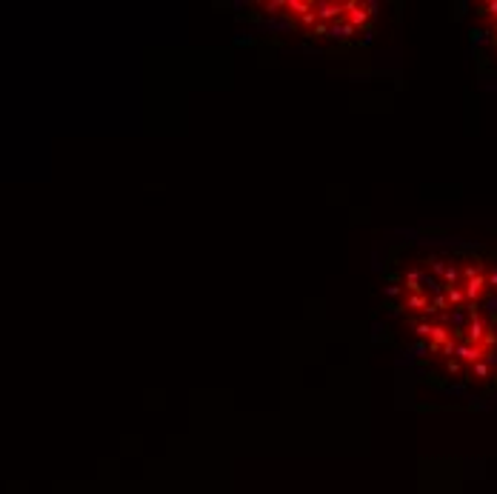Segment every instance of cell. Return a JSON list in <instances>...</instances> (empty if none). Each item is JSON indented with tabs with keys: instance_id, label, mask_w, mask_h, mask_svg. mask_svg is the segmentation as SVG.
<instances>
[{
	"instance_id": "cell-3",
	"label": "cell",
	"mask_w": 497,
	"mask_h": 494,
	"mask_svg": "<svg viewBox=\"0 0 497 494\" xmlns=\"http://www.w3.org/2000/svg\"><path fill=\"white\" fill-rule=\"evenodd\" d=\"M426 306H428L426 294H409V300H406V309H426Z\"/></svg>"
},
{
	"instance_id": "cell-6",
	"label": "cell",
	"mask_w": 497,
	"mask_h": 494,
	"mask_svg": "<svg viewBox=\"0 0 497 494\" xmlns=\"http://www.w3.org/2000/svg\"><path fill=\"white\" fill-rule=\"evenodd\" d=\"M297 23H303V26H312V29H314V26L320 23V20H317V12L312 9V12H306V14H303V17L297 20Z\"/></svg>"
},
{
	"instance_id": "cell-4",
	"label": "cell",
	"mask_w": 497,
	"mask_h": 494,
	"mask_svg": "<svg viewBox=\"0 0 497 494\" xmlns=\"http://www.w3.org/2000/svg\"><path fill=\"white\" fill-rule=\"evenodd\" d=\"M255 43H257V37L252 32H237L234 35V46H255Z\"/></svg>"
},
{
	"instance_id": "cell-7",
	"label": "cell",
	"mask_w": 497,
	"mask_h": 494,
	"mask_svg": "<svg viewBox=\"0 0 497 494\" xmlns=\"http://www.w3.org/2000/svg\"><path fill=\"white\" fill-rule=\"evenodd\" d=\"M383 291H386V297H397V294L403 291V286H386Z\"/></svg>"
},
{
	"instance_id": "cell-1",
	"label": "cell",
	"mask_w": 497,
	"mask_h": 494,
	"mask_svg": "<svg viewBox=\"0 0 497 494\" xmlns=\"http://www.w3.org/2000/svg\"><path fill=\"white\" fill-rule=\"evenodd\" d=\"M346 6V23L349 26H363L366 29V23H369V12H366V6L363 3H355V0H349V3H343Z\"/></svg>"
},
{
	"instance_id": "cell-5",
	"label": "cell",
	"mask_w": 497,
	"mask_h": 494,
	"mask_svg": "<svg viewBox=\"0 0 497 494\" xmlns=\"http://www.w3.org/2000/svg\"><path fill=\"white\" fill-rule=\"evenodd\" d=\"M306 35H309V37H326V35H329V23H317L314 29H309Z\"/></svg>"
},
{
	"instance_id": "cell-2",
	"label": "cell",
	"mask_w": 497,
	"mask_h": 494,
	"mask_svg": "<svg viewBox=\"0 0 497 494\" xmlns=\"http://www.w3.org/2000/svg\"><path fill=\"white\" fill-rule=\"evenodd\" d=\"M352 35H355V26H349L346 20H337V23L329 26V35L326 37H332V40H349Z\"/></svg>"
}]
</instances>
